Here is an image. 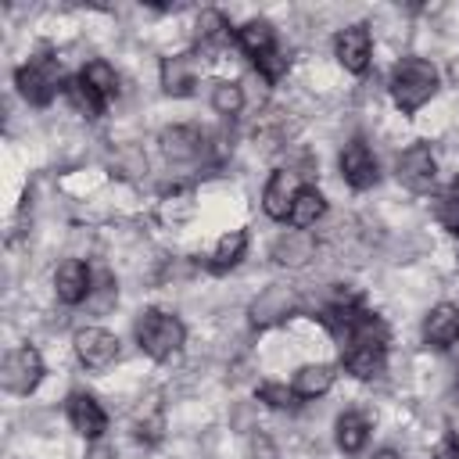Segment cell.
I'll use <instances>...</instances> for the list:
<instances>
[{
	"label": "cell",
	"instance_id": "6da1fadb",
	"mask_svg": "<svg viewBox=\"0 0 459 459\" xmlns=\"http://www.w3.org/2000/svg\"><path fill=\"white\" fill-rule=\"evenodd\" d=\"M437 93V68L427 57H402L391 72V97L402 115L420 111Z\"/></svg>",
	"mask_w": 459,
	"mask_h": 459
},
{
	"label": "cell",
	"instance_id": "7a4b0ae2",
	"mask_svg": "<svg viewBox=\"0 0 459 459\" xmlns=\"http://www.w3.org/2000/svg\"><path fill=\"white\" fill-rule=\"evenodd\" d=\"M136 341H140V348H143L151 359L165 362V359L179 355V348H183V341H186V330H183V323H179L172 312L147 308V312L136 319Z\"/></svg>",
	"mask_w": 459,
	"mask_h": 459
},
{
	"label": "cell",
	"instance_id": "3957f363",
	"mask_svg": "<svg viewBox=\"0 0 459 459\" xmlns=\"http://www.w3.org/2000/svg\"><path fill=\"white\" fill-rule=\"evenodd\" d=\"M14 86H18V93H22L29 104L47 108V104L57 97V90H61V68H57V57H50V54H36V57H29V65H22V68L14 72Z\"/></svg>",
	"mask_w": 459,
	"mask_h": 459
},
{
	"label": "cell",
	"instance_id": "277c9868",
	"mask_svg": "<svg viewBox=\"0 0 459 459\" xmlns=\"http://www.w3.org/2000/svg\"><path fill=\"white\" fill-rule=\"evenodd\" d=\"M39 380H43V359H39V351H36L32 344H22V348L7 351V359H4V366H0V384H4V391H11V394H29V391H36Z\"/></svg>",
	"mask_w": 459,
	"mask_h": 459
},
{
	"label": "cell",
	"instance_id": "5b68a950",
	"mask_svg": "<svg viewBox=\"0 0 459 459\" xmlns=\"http://www.w3.org/2000/svg\"><path fill=\"white\" fill-rule=\"evenodd\" d=\"M394 169H398V183L409 186L412 194H427L437 179V161H434V151L427 143H412L409 151H402Z\"/></svg>",
	"mask_w": 459,
	"mask_h": 459
},
{
	"label": "cell",
	"instance_id": "8992f818",
	"mask_svg": "<svg viewBox=\"0 0 459 459\" xmlns=\"http://www.w3.org/2000/svg\"><path fill=\"white\" fill-rule=\"evenodd\" d=\"M341 176L355 190H366V186H373L380 179L377 158H373V151H369V143L362 136H355V140L344 143V151H341Z\"/></svg>",
	"mask_w": 459,
	"mask_h": 459
},
{
	"label": "cell",
	"instance_id": "52a82bcc",
	"mask_svg": "<svg viewBox=\"0 0 459 459\" xmlns=\"http://www.w3.org/2000/svg\"><path fill=\"white\" fill-rule=\"evenodd\" d=\"M333 54H337V61H341L344 72L362 75V72L369 68V54H373V36H369V29H366V25H348V29H341L337 39H333Z\"/></svg>",
	"mask_w": 459,
	"mask_h": 459
},
{
	"label": "cell",
	"instance_id": "ba28073f",
	"mask_svg": "<svg viewBox=\"0 0 459 459\" xmlns=\"http://www.w3.org/2000/svg\"><path fill=\"white\" fill-rule=\"evenodd\" d=\"M75 355L90 369H108L118 359V337L108 333L104 326H86L75 333Z\"/></svg>",
	"mask_w": 459,
	"mask_h": 459
},
{
	"label": "cell",
	"instance_id": "9c48e42d",
	"mask_svg": "<svg viewBox=\"0 0 459 459\" xmlns=\"http://www.w3.org/2000/svg\"><path fill=\"white\" fill-rule=\"evenodd\" d=\"M68 423H72V430H75L79 437L97 441V437L108 430V412L100 409V402H97L93 394L75 391V394H68Z\"/></svg>",
	"mask_w": 459,
	"mask_h": 459
},
{
	"label": "cell",
	"instance_id": "30bf717a",
	"mask_svg": "<svg viewBox=\"0 0 459 459\" xmlns=\"http://www.w3.org/2000/svg\"><path fill=\"white\" fill-rule=\"evenodd\" d=\"M301 183H298V172L290 169H276L262 190V208L269 219H290V208H294V197H298Z\"/></svg>",
	"mask_w": 459,
	"mask_h": 459
},
{
	"label": "cell",
	"instance_id": "8fae6325",
	"mask_svg": "<svg viewBox=\"0 0 459 459\" xmlns=\"http://www.w3.org/2000/svg\"><path fill=\"white\" fill-rule=\"evenodd\" d=\"M201 79V65L194 54H172L161 61V90L169 97H190L197 90Z\"/></svg>",
	"mask_w": 459,
	"mask_h": 459
},
{
	"label": "cell",
	"instance_id": "7c38bea8",
	"mask_svg": "<svg viewBox=\"0 0 459 459\" xmlns=\"http://www.w3.org/2000/svg\"><path fill=\"white\" fill-rule=\"evenodd\" d=\"M90 290H93V280H90L86 262L68 258V262L57 265V273H54V294H57L61 305H79V301L90 298Z\"/></svg>",
	"mask_w": 459,
	"mask_h": 459
},
{
	"label": "cell",
	"instance_id": "4fadbf2b",
	"mask_svg": "<svg viewBox=\"0 0 459 459\" xmlns=\"http://www.w3.org/2000/svg\"><path fill=\"white\" fill-rule=\"evenodd\" d=\"M423 341L430 344V348H452L455 341H459V308L455 305H448V301H441V305H434L430 312H427V319H423Z\"/></svg>",
	"mask_w": 459,
	"mask_h": 459
},
{
	"label": "cell",
	"instance_id": "5bb4252c",
	"mask_svg": "<svg viewBox=\"0 0 459 459\" xmlns=\"http://www.w3.org/2000/svg\"><path fill=\"white\" fill-rule=\"evenodd\" d=\"M316 258V240L308 230H287L276 244H273V262L287 265V269H301Z\"/></svg>",
	"mask_w": 459,
	"mask_h": 459
},
{
	"label": "cell",
	"instance_id": "9a60e30c",
	"mask_svg": "<svg viewBox=\"0 0 459 459\" xmlns=\"http://www.w3.org/2000/svg\"><path fill=\"white\" fill-rule=\"evenodd\" d=\"M290 312H294V294L287 287H265L251 305V323L255 326H273Z\"/></svg>",
	"mask_w": 459,
	"mask_h": 459
},
{
	"label": "cell",
	"instance_id": "2e32d148",
	"mask_svg": "<svg viewBox=\"0 0 459 459\" xmlns=\"http://www.w3.org/2000/svg\"><path fill=\"white\" fill-rule=\"evenodd\" d=\"M161 151L169 161H194L204 151V136L194 126H169L161 133Z\"/></svg>",
	"mask_w": 459,
	"mask_h": 459
},
{
	"label": "cell",
	"instance_id": "e0dca14e",
	"mask_svg": "<svg viewBox=\"0 0 459 459\" xmlns=\"http://www.w3.org/2000/svg\"><path fill=\"white\" fill-rule=\"evenodd\" d=\"M237 43H240V50H244L251 61H258L262 54H269V50L276 47V29H273L265 18H251V22H244V25L237 29Z\"/></svg>",
	"mask_w": 459,
	"mask_h": 459
},
{
	"label": "cell",
	"instance_id": "ac0fdd59",
	"mask_svg": "<svg viewBox=\"0 0 459 459\" xmlns=\"http://www.w3.org/2000/svg\"><path fill=\"white\" fill-rule=\"evenodd\" d=\"M333 366H326V362H308V366H301L298 373H294V394L298 398H319V394H326L330 387H333Z\"/></svg>",
	"mask_w": 459,
	"mask_h": 459
},
{
	"label": "cell",
	"instance_id": "d6986e66",
	"mask_svg": "<svg viewBox=\"0 0 459 459\" xmlns=\"http://www.w3.org/2000/svg\"><path fill=\"white\" fill-rule=\"evenodd\" d=\"M326 215V201L316 186H301L298 197H294V208H290V226L294 230H312L319 219Z\"/></svg>",
	"mask_w": 459,
	"mask_h": 459
},
{
	"label": "cell",
	"instance_id": "ffe728a7",
	"mask_svg": "<svg viewBox=\"0 0 459 459\" xmlns=\"http://www.w3.org/2000/svg\"><path fill=\"white\" fill-rule=\"evenodd\" d=\"M366 441H369V420H366L362 412L351 409V412L337 416V448H341V452L355 455V452L366 448Z\"/></svg>",
	"mask_w": 459,
	"mask_h": 459
},
{
	"label": "cell",
	"instance_id": "44dd1931",
	"mask_svg": "<svg viewBox=\"0 0 459 459\" xmlns=\"http://www.w3.org/2000/svg\"><path fill=\"white\" fill-rule=\"evenodd\" d=\"M244 251H247V233H244V230L222 233V237L215 240V251H212V269H215V273L233 269V265L244 258Z\"/></svg>",
	"mask_w": 459,
	"mask_h": 459
},
{
	"label": "cell",
	"instance_id": "7402d4cb",
	"mask_svg": "<svg viewBox=\"0 0 459 459\" xmlns=\"http://www.w3.org/2000/svg\"><path fill=\"white\" fill-rule=\"evenodd\" d=\"M197 43L201 47H222L230 39V22L222 11H201L197 14Z\"/></svg>",
	"mask_w": 459,
	"mask_h": 459
},
{
	"label": "cell",
	"instance_id": "603a6c76",
	"mask_svg": "<svg viewBox=\"0 0 459 459\" xmlns=\"http://www.w3.org/2000/svg\"><path fill=\"white\" fill-rule=\"evenodd\" d=\"M434 219L448 233H459V179H452L448 186L437 190V197H434Z\"/></svg>",
	"mask_w": 459,
	"mask_h": 459
},
{
	"label": "cell",
	"instance_id": "cb8c5ba5",
	"mask_svg": "<svg viewBox=\"0 0 459 459\" xmlns=\"http://www.w3.org/2000/svg\"><path fill=\"white\" fill-rule=\"evenodd\" d=\"M79 79H82L86 86H93L104 100L118 93V75H115V68H111L108 61H100V57H97V61H90V65L79 72Z\"/></svg>",
	"mask_w": 459,
	"mask_h": 459
},
{
	"label": "cell",
	"instance_id": "d4e9b609",
	"mask_svg": "<svg viewBox=\"0 0 459 459\" xmlns=\"http://www.w3.org/2000/svg\"><path fill=\"white\" fill-rule=\"evenodd\" d=\"M65 90H68L72 104H75V108H79V111H82L86 118H97V115L104 111V104H108V100H104V97H100V93H97L93 86H86L82 79H72V82H68Z\"/></svg>",
	"mask_w": 459,
	"mask_h": 459
},
{
	"label": "cell",
	"instance_id": "484cf974",
	"mask_svg": "<svg viewBox=\"0 0 459 459\" xmlns=\"http://www.w3.org/2000/svg\"><path fill=\"white\" fill-rule=\"evenodd\" d=\"M212 108H215L219 115H237V111L244 108V86H240V82H230V79L215 82V86H212Z\"/></svg>",
	"mask_w": 459,
	"mask_h": 459
},
{
	"label": "cell",
	"instance_id": "4316f807",
	"mask_svg": "<svg viewBox=\"0 0 459 459\" xmlns=\"http://www.w3.org/2000/svg\"><path fill=\"white\" fill-rule=\"evenodd\" d=\"M258 402H265L269 409H294V405H298V394H294V387H287V384L265 380V384H258Z\"/></svg>",
	"mask_w": 459,
	"mask_h": 459
},
{
	"label": "cell",
	"instance_id": "83f0119b",
	"mask_svg": "<svg viewBox=\"0 0 459 459\" xmlns=\"http://www.w3.org/2000/svg\"><path fill=\"white\" fill-rule=\"evenodd\" d=\"M255 68L262 72V79H265V82H280V79L287 75V68H290V57H287L280 47H273L269 54H262V57L255 61Z\"/></svg>",
	"mask_w": 459,
	"mask_h": 459
},
{
	"label": "cell",
	"instance_id": "f1b7e54d",
	"mask_svg": "<svg viewBox=\"0 0 459 459\" xmlns=\"http://www.w3.org/2000/svg\"><path fill=\"white\" fill-rule=\"evenodd\" d=\"M430 459H459V441L448 434V437H441L437 441V448L430 452Z\"/></svg>",
	"mask_w": 459,
	"mask_h": 459
},
{
	"label": "cell",
	"instance_id": "f546056e",
	"mask_svg": "<svg viewBox=\"0 0 459 459\" xmlns=\"http://www.w3.org/2000/svg\"><path fill=\"white\" fill-rule=\"evenodd\" d=\"M373 459H402L394 448H380V452H373Z\"/></svg>",
	"mask_w": 459,
	"mask_h": 459
},
{
	"label": "cell",
	"instance_id": "4dcf8cb0",
	"mask_svg": "<svg viewBox=\"0 0 459 459\" xmlns=\"http://www.w3.org/2000/svg\"><path fill=\"white\" fill-rule=\"evenodd\" d=\"M448 75H452V82L459 86V57H452V65H448Z\"/></svg>",
	"mask_w": 459,
	"mask_h": 459
}]
</instances>
